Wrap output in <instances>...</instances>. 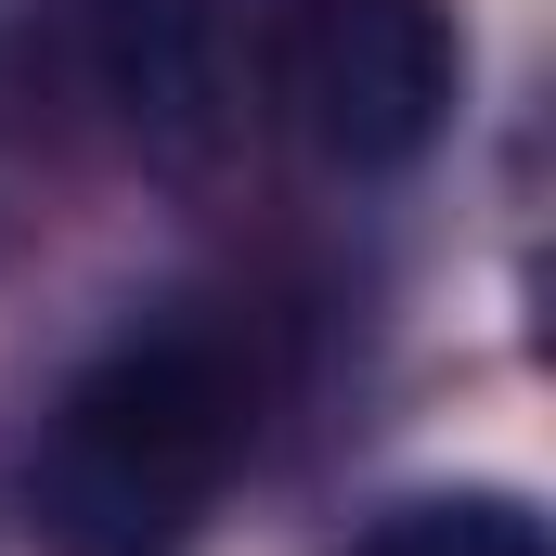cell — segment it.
<instances>
[{
    "label": "cell",
    "mask_w": 556,
    "mask_h": 556,
    "mask_svg": "<svg viewBox=\"0 0 556 556\" xmlns=\"http://www.w3.org/2000/svg\"><path fill=\"white\" fill-rule=\"evenodd\" d=\"M350 556H544V518H531L518 492H440V505L376 518Z\"/></svg>",
    "instance_id": "277c9868"
},
{
    "label": "cell",
    "mask_w": 556,
    "mask_h": 556,
    "mask_svg": "<svg viewBox=\"0 0 556 556\" xmlns=\"http://www.w3.org/2000/svg\"><path fill=\"white\" fill-rule=\"evenodd\" d=\"M247 466V363L194 324L104 350L26 453L39 556H194Z\"/></svg>",
    "instance_id": "6da1fadb"
},
{
    "label": "cell",
    "mask_w": 556,
    "mask_h": 556,
    "mask_svg": "<svg viewBox=\"0 0 556 556\" xmlns=\"http://www.w3.org/2000/svg\"><path fill=\"white\" fill-rule=\"evenodd\" d=\"M285 104L337 168H415L453 117V26L440 0H298Z\"/></svg>",
    "instance_id": "7a4b0ae2"
},
{
    "label": "cell",
    "mask_w": 556,
    "mask_h": 556,
    "mask_svg": "<svg viewBox=\"0 0 556 556\" xmlns=\"http://www.w3.org/2000/svg\"><path fill=\"white\" fill-rule=\"evenodd\" d=\"M285 39H298V0H104L117 91H130L142 130L181 142V155H207L285 78Z\"/></svg>",
    "instance_id": "3957f363"
}]
</instances>
